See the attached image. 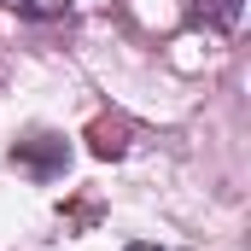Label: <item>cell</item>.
<instances>
[{
	"instance_id": "1",
	"label": "cell",
	"mask_w": 251,
	"mask_h": 251,
	"mask_svg": "<svg viewBox=\"0 0 251 251\" xmlns=\"http://www.w3.org/2000/svg\"><path fill=\"white\" fill-rule=\"evenodd\" d=\"M240 12H246V0H187V24L210 29V35H228L240 24Z\"/></svg>"
},
{
	"instance_id": "2",
	"label": "cell",
	"mask_w": 251,
	"mask_h": 251,
	"mask_svg": "<svg viewBox=\"0 0 251 251\" xmlns=\"http://www.w3.org/2000/svg\"><path fill=\"white\" fill-rule=\"evenodd\" d=\"M6 6H12L18 18H59L70 0H6Z\"/></svg>"
},
{
	"instance_id": "3",
	"label": "cell",
	"mask_w": 251,
	"mask_h": 251,
	"mask_svg": "<svg viewBox=\"0 0 251 251\" xmlns=\"http://www.w3.org/2000/svg\"><path fill=\"white\" fill-rule=\"evenodd\" d=\"M128 251H164V246H146V240H134V246H128Z\"/></svg>"
}]
</instances>
